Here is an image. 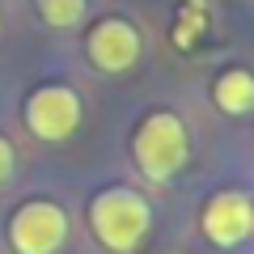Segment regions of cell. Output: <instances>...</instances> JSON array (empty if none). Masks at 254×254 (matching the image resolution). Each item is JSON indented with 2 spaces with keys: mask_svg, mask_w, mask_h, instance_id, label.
Segmentation results:
<instances>
[{
  "mask_svg": "<svg viewBox=\"0 0 254 254\" xmlns=\"http://www.w3.org/2000/svg\"><path fill=\"white\" fill-rule=\"evenodd\" d=\"M89 229L106 250L127 254L136 250L140 242L153 229V212H148V199L131 187H106L93 195L89 203Z\"/></svg>",
  "mask_w": 254,
  "mask_h": 254,
  "instance_id": "obj_1",
  "label": "cell"
},
{
  "mask_svg": "<svg viewBox=\"0 0 254 254\" xmlns=\"http://www.w3.org/2000/svg\"><path fill=\"white\" fill-rule=\"evenodd\" d=\"M131 157H136L140 174L153 182H165L187 165L190 157V140H187V123L174 110H153L144 123L136 127L131 140Z\"/></svg>",
  "mask_w": 254,
  "mask_h": 254,
  "instance_id": "obj_2",
  "label": "cell"
},
{
  "mask_svg": "<svg viewBox=\"0 0 254 254\" xmlns=\"http://www.w3.org/2000/svg\"><path fill=\"white\" fill-rule=\"evenodd\" d=\"M26 127L43 144H64L81 127V98L68 85H43L26 98Z\"/></svg>",
  "mask_w": 254,
  "mask_h": 254,
  "instance_id": "obj_3",
  "label": "cell"
},
{
  "mask_svg": "<svg viewBox=\"0 0 254 254\" xmlns=\"http://www.w3.org/2000/svg\"><path fill=\"white\" fill-rule=\"evenodd\" d=\"M68 237V216L51 199H30L13 212L9 220V242L17 254H55Z\"/></svg>",
  "mask_w": 254,
  "mask_h": 254,
  "instance_id": "obj_4",
  "label": "cell"
},
{
  "mask_svg": "<svg viewBox=\"0 0 254 254\" xmlns=\"http://www.w3.org/2000/svg\"><path fill=\"white\" fill-rule=\"evenodd\" d=\"M203 237H208L212 246H220V250H233L237 242H246V237L254 233V203L250 195H242V190H220V195H212L208 203H203Z\"/></svg>",
  "mask_w": 254,
  "mask_h": 254,
  "instance_id": "obj_5",
  "label": "cell"
},
{
  "mask_svg": "<svg viewBox=\"0 0 254 254\" xmlns=\"http://www.w3.org/2000/svg\"><path fill=\"white\" fill-rule=\"evenodd\" d=\"M85 51H89V64L102 72H127L140 60V30L123 17H102L85 38Z\"/></svg>",
  "mask_w": 254,
  "mask_h": 254,
  "instance_id": "obj_6",
  "label": "cell"
},
{
  "mask_svg": "<svg viewBox=\"0 0 254 254\" xmlns=\"http://www.w3.org/2000/svg\"><path fill=\"white\" fill-rule=\"evenodd\" d=\"M216 106L225 115H250L254 110V72L250 68H229L216 81Z\"/></svg>",
  "mask_w": 254,
  "mask_h": 254,
  "instance_id": "obj_7",
  "label": "cell"
},
{
  "mask_svg": "<svg viewBox=\"0 0 254 254\" xmlns=\"http://www.w3.org/2000/svg\"><path fill=\"white\" fill-rule=\"evenodd\" d=\"M34 9H38V17L47 26L68 30V26H76L85 17V0H34Z\"/></svg>",
  "mask_w": 254,
  "mask_h": 254,
  "instance_id": "obj_8",
  "label": "cell"
},
{
  "mask_svg": "<svg viewBox=\"0 0 254 254\" xmlns=\"http://www.w3.org/2000/svg\"><path fill=\"white\" fill-rule=\"evenodd\" d=\"M9 174H13V144L0 136V182L9 178Z\"/></svg>",
  "mask_w": 254,
  "mask_h": 254,
  "instance_id": "obj_9",
  "label": "cell"
}]
</instances>
